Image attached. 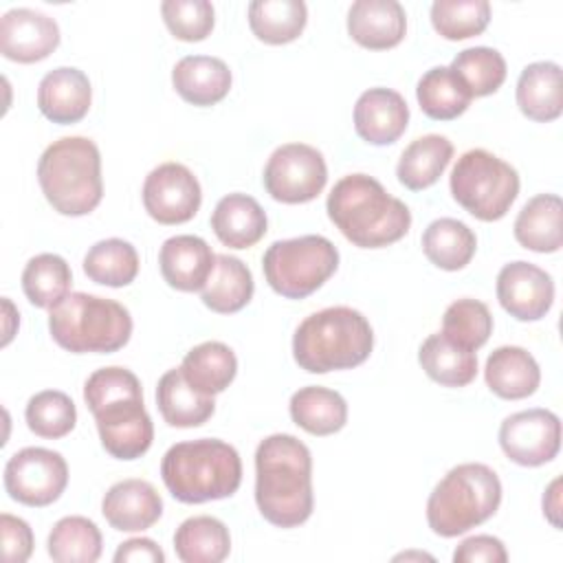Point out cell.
Instances as JSON below:
<instances>
[{
	"instance_id": "1",
	"label": "cell",
	"mask_w": 563,
	"mask_h": 563,
	"mask_svg": "<svg viewBox=\"0 0 563 563\" xmlns=\"http://www.w3.org/2000/svg\"><path fill=\"white\" fill-rule=\"evenodd\" d=\"M255 504L277 528L301 526L312 515V455L295 435L273 433L257 444Z\"/></svg>"
},
{
	"instance_id": "2",
	"label": "cell",
	"mask_w": 563,
	"mask_h": 563,
	"mask_svg": "<svg viewBox=\"0 0 563 563\" xmlns=\"http://www.w3.org/2000/svg\"><path fill=\"white\" fill-rule=\"evenodd\" d=\"M84 400L95 416L101 446L112 457L136 460L152 446L154 424L134 372L117 365L92 372L84 385Z\"/></svg>"
},
{
	"instance_id": "3",
	"label": "cell",
	"mask_w": 563,
	"mask_h": 563,
	"mask_svg": "<svg viewBox=\"0 0 563 563\" xmlns=\"http://www.w3.org/2000/svg\"><path fill=\"white\" fill-rule=\"evenodd\" d=\"M334 227L361 249H383L407 235L409 207L367 174L343 176L325 202Z\"/></svg>"
},
{
	"instance_id": "4",
	"label": "cell",
	"mask_w": 563,
	"mask_h": 563,
	"mask_svg": "<svg viewBox=\"0 0 563 563\" xmlns=\"http://www.w3.org/2000/svg\"><path fill=\"white\" fill-rule=\"evenodd\" d=\"M374 347L369 321L350 306H332L308 314L292 336V356L310 374L352 369Z\"/></svg>"
},
{
	"instance_id": "5",
	"label": "cell",
	"mask_w": 563,
	"mask_h": 563,
	"mask_svg": "<svg viewBox=\"0 0 563 563\" xmlns=\"http://www.w3.org/2000/svg\"><path fill=\"white\" fill-rule=\"evenodd\" d=\"M161 477L174 499L205 504L231 497L240 488L242 460L231 444L218 438H198L167 449Z\"/></svg>"
},
{
	"instance_id": "6",
	"label": "cell",
	"mask_w": 563,
	"mask_h": 563,
	"mask_svg": "<svg viewBox=\"0 0 563 563\" xmlns=\"http://www.w3.org/2000/svg\"><path fill=\"white\" fill-rule=\"evenodd\" d=\"M37 180L48 205L62 216H86L103 198L101 154L86 136L53 141L37 161Z\"/></svg>"
},
{
	"instance_id": "7",
	"label": "cell",
	"mask_w": 563,
	"mask_h": 563,
	"mask_svg": "<svg viewBox=\"0 0 563 563\" xmlns=\"http://www.w3.org/2000/svg\"><path fill=\"white\" fill-rule=\"evenodd\" d=\"M499 504L501 482L490 466L457 464L431 490L427 523L440 537H457L490 519Z\"/></svg>"
},
{
	"instance_id": "8",
	"label": "cell",
	"mask_w": 563,
	"mask_h": 563,
	"mask_svg": "<svg viewBox=\"0 0 563 563\" xmlns=\"http://www.w3.org/2000/svg\"><path fill=\"white\" fill-rule=\"evenodd\" d=\"M48 330L53 341L73 354H110L132 336V317L114 299L68 292L51 308Z\"/></svg>"
},
{
	"instance_id": "9",
	"label": "cell",
	"mask_w": 563,
	"mask_h": 563,
	"mask_svg": "<svg viewBox=\"0 0 563 563\" xmlns=\"http://www.w3.org/2000/svg\"><path fill=\"white\" fill-rule=\"evenodd\" d=\"M451 196L473 218L493 222L508 213L519 194V174L512 165L475 147L464 152L451 172Z\"/></svg>"
},
{
	"instance_id": "10",
	"label": "cell",
	"mask_w": 563,
	"mask_h": 563,
	"mask_svg": "<svg viewBox=\"0 0 563 563\" xmlns=\"http://www.w3.org/2000/svg\"><path fill=\"white\" fill-rule=\"evenodd\" d=\"M339 251L323 235H301L273 242L262 268L268 286L286 299H303L319 290L336 271Z\"/></svg>"
},
{
	"instance_id": "11",
	"label": "cell",
	"mask_w": 563,
	"mask_h": 563,
	"mask_svg": "<svg viewBox=\"0 0 563 563\" xmlns=\"http://www.w3.org/2000/svg\"><path fill=\"white\" fill-rule=\"evenodd\" d=\"M262 180L273 200L301 205L314 200L323 191L328 183V167L317 147L306 143H286L271 154Z\"/></svg>"
},
{
	"instance_id": "12",
	"label": "cell",
	"mask_w": 563,
	"mask_h": 563,
	"mask_svg": "<svg viewBox=\"0 0 563 563\" xmlns=\"http://www.w3.org/2000/svg\"><path fill=\"white\" fill-rule=\"evenodd\" d=\"M68 484V464L62 453L26 446L4 466V488L13 501L42 508L57 501Z\"/></svg>"
},
{
	"instance_id": "13",
	"label": "cell",
	"mask_w": 563,
	"mask_h": 563,
	"mask_svg": "<svg viewBox=\"0 0 563 563\" xmlns=\"http://www.w3.org/2000/svg\"><path fill=\"white\" fill-rule=\"evenodd\" d=\"M200 202V183L183 163H163L143 183V207L158 224H183L191 220Z\"/></svg>"
},
{
	"instance_id": "14",
	"label": "cell",
	"mask_w": 563,
	"mask_h": 563,
	"mask_svg": "<svg viewBox=\"0 0 563 563\" xmlns=\"http://www.w3.org/2000/svg\"><path fill=\"white\" fill-rule=\"evenodd\" d=\"M499 446L519 466H541L561 449V420L550 409L510 413L499 427Z\"/></svg>"
},
{
	"instance_id": "15",
	"label": "cell",
	"mask_w": 563,
	"mask_h": 563,
	"mask_svg": "<svg viewBox=\"0 0 563 563\" xmlns=\"http://www.w3.org/2000/svg\"><path fill=\"white\" fill-rule=\"evenodd\" d=\"M497 299L517 321H539L554 303V282L543 268L517 260L499 271Z\"/></svg>"
},
{
	"instance_id": "16",
	"label": "cell",
	"mask_w": 563,
	"mask_h": 563,
	"mask_svg": "<svg viewBox=\"0 0 563 563\" xmlns=\"http://www.w3.org/2000/svg\"><path fill=\"white\" fill-rule=\"evenodd\" d=\"M59 46V26L42 11L18 7L0 20V51L18 64L46 59Z\"/></svg>"
},
{
	"instance_id": "17",
	"label": "cell",
	"mask_w": 563,
	"mask_h": 563,
	"mask_svg": "<svg viewBox=\"0 0 563 563\" xmlns=\"http://www.w3.org/2000/svg\"><path fill=\"white\" fill-rule=\"evenodd\" d=\"M92 101L90 79L84 70L59 66L48 70L37 86L40 112L59 125L77 123L88 114Z\"/></svg>"
},
{
	"instance_id": "18",
	"label": "cell",
	"mask_w": 563,
	"mask_h": 563,
	"mask_svg": "<svg viewBox=\"0 0 563 563\" xmlns=\"http://www.w3.org/2000/svg\"><path fill=\"white\" fill-rule=\"evenodd\" d=\"M409 123V106L391 88H369L354 106V130L372 145H391Z\"/></svg>"
},
{
	"instance_id": "19",
	"label": "cell",
	"mask_w": 563,
	"mask_h": 563,
	"mask_svg": "<svg viewBox=\"0 0 563 563\" xmlns=\"http://www.w3.org/2000/svg\"><path fill=\"white\" fill-rule=\"evenodd\" d=\"M106 521L121 532H143L163 515L158 490L145 479H123L108 488L101 501Z\"/></svg>"
},
{
	"instance_id": "20",
	"label": "cell",
	"mask_w": 563,
	"mask_h": 563,
	"mask_svg": "<svg viewBox=\"0 0 563 563\" xmlns=\"http://www.w3.org/2000/svg\"><path fill=\"white\" fill-rule=\"evenodd\" d=\"M216 264V253L198 235L167 238L158 251L163 279L183 292L202 290Z\"/></svg>"
},
{
	"instance_id": "21",
	"label": "cell",
	"mask_w": 563,
	"mask_h": 563,
	"mask_svg": "<svg viewBox=\"0 0 563 563\" xmlns=\"http://www.w3.org/2000/svg\"><path fill=\"white\" fill-rule=\"evenodd\" d=\"M407 15L396 0H356L347 11V33L369 51L394 48L402 42Z\"/></svg>"
},
{
	"instance_id": "22",
	"label": "cell",
	"mask_w": 563,
	"mask_h": 563,
	"mask_svg": "<svg viewBox=\"0 0 563 563\" xmlns=\"http://www.w3.org/2000/svg\"><path fill=\"white\" fill-rule=\"evenodd\" d=\"M484 378L495 396L504 400H521L537 391L541 369L528 350L519 345H501L488 354Z\"/></svg>"
},
{
	"instance_id": "23",
	"label": "cell",
	"mask_w": 563,
	"mask_h": 563,
	"mask_svg": "<svg viewBox=\"0 0 563 563\" xmlns=\"http://www.w3.org/2000/svg\"><path fill=\"white\" fill-rule=\"evenodd\" d=\"M176 92L194 106H213L231 90V70L220 57L187 55L172 70Z\"/></svg>"
},
{
	"instance_id": "24",
	"label": "cell",
	"mask_w": 563,
	"mask_h": 563,
	"mask_svg": "<svg viewBox=\"0 0 563 563\" xmlns=\"http://www.w3.org/2000/svg\"><path fill=\"white\" fill-rule=\"evenodd\" d=\"M266 213L253 196L229 194L218 200L211 213L216 238L229 249H249L266 235Z\"/></svg>"
},
{
	"instance_id": "25",
	"label": "cell",
	"mask_w": 563,
	"mask_h": 563,
	"mask_svg": "<svg viewBox=\"0 0 563 563\" xmlns=\"http://www.w3.org/2000/svg\"><path fill=\"white\" fill-rule=\"evenodd\" d=\"M156 407L169 427L180 429L200 427L216 411L213 396L200 394L196 387H191L180 367L167 369L161 376L156 385Z\"/></svg>"
},
{
	"instance_id": "26",
	"label": "cell",
	"mask_w": 563,
	"mask_h": 563,
	"mask_svg": "<svg viewBox=\"0 0 563 563\" xmlns=\"http://www.w3.org/2000/svg\"><path fill=\"white\" fill-rule=\"evenodd\" d=\"M517 106L528 119L539 123L559 119L563 112L561 66L556 62L528 64L517 81Z\"/></svg>"
},
{
	"instance_id": "27",
	"label": "cell",
	"mask_w": 563,
	"mask_h": 563,
	"mask_svg": "<svg viewBox=\"0 0 563 563\" xmlns=\"http://www.w3.org/2000/svg\"><path fill=\"white\" fill-rule=\"evenodd\" d=\"M561 216L563 205L556 194L530 198L515 220V240L534 253H556L563 244Z\"/></svg>"
},
{
	"instance_id": "28",
	"label": "cell",
	"mask_w": 563,
	"mask_h": 563,
	"mask_svg": "<svg viewBox=\"0 0 563 563\" xmlns=\"http://www.w3.org/2000/svg\"><path fill=\"white\" fill-rule=\"evenodd\" d=\"M418 361L424 374L444 387H464L477 376L475 350L453 343L442 332L429 334L422 341L418 350Z\"/></svg>"
},
{
	"instance_id": "29",
	"label": "cell",
	"mask_w": 563,
	"mask_h": 563,
	"mask_svg": "<svg viewBox=\"0 0 563 563\" xmlns=\"http://www.w3.org/2000/svg\"><path fill=\"white\" fill-rule=\"evenodd\" d=\"M255 284L249 266L233 255H216L213 271L200 290L202 303L220 314L242 310L253 297Z\"/></svg>"
},
{
	"instance_id": "30",
	"label": "cell",
	"mask_w": 563,
	"mask_h": 563,
	"mask_svg": "<svg viewBox=\"0 0 563 563\" xmlns=\"http://www.w3.org/2000/svg\"><path fill=\"white\" fill-rule=\"evenodd\" d=\"M290 418L312 435H332L347 422V402L334 389L308 385L292 394Z\"/></svg>"
},
{
	"instance_id": "31",
	"label": "cell",
	"mask_w": 563,
	"mask_h": 563,
	"mask_svg": "<svg viewBox=\"0 0 563 563\" xmlns=\"http://www.w3.org/2000/svg\"><path fill=\"white\" fill-rule=\"evenodd\" d=\"M180 372L200 394L216 396L233 383L238 374V358L227 343L205 341L185 354Z\"/></svg>"
},
{
	"instance_id": "32",
	"label": "cell",
	"mask_w": 563,
	"mask_h": 563,
	"mask_svg": "<svg viewBox=\"0 0 563 563\" xmlns=\"http://www.w3.org/2000/svg\"><path fill=\"white\" fill-rule=\"evenodd\" d=\"M453 156V143L442 134H424L411 141L396 165L398 180L411 189L420 191L431 187L446 169Z\"/></svg>"
},
{
	"instance_id": "33",
	"label": "cell",
	"mask_w": 563,
	"mask_h": 563,
	"mask_svg": "<svg viewBox=\"0 0 563 563\" xmlns=\"http://www.w3.org/2000/svg\"><path fill=\"white\" fill-rule=\"evenodd\" d=\"M174 550L183 563H220L231 552L229 528L209 515L189 517L174 532Z\"/></svg>"
},
{
	"instance_id": "34",
	"label": "cell",
	"mask_w": 563,
	"mask_h": 563,
	"mask_svg": "<svg viewBox=\"0 0 563 563\" xmlns=\"http://www.w3.org/2000/svg\"><path fill=\"white\" fill-rule=\"evenodd\" d=\"M477 249L475 233L455 218H438L422 233V251L442 271L464 268Z\"/></svg>"
},
{
	"instance_id": "35",
	"label": "cell",
	"mask_w": 563,
	"mask_h": 563,
	"mask_svg": "<svg viewBox=\"0 0 563 563\" xmlns=\"http://www.w3.org/2000/svg\"><path fill=\"white\" fill-rule=\"evenodd\" d=\"M418 103L429 119L451 121L471 106L473 95L449 66L429 68L416 88Z\"/></svg>"
},
{
	"instance_id": "36",
	"label": "cell",
	"mask_w": 563,
	"mask_h": 563,
	"mask_svg": "<svg viewBox=\"0 0 563 563\" xmlns=\"http://www.w3.org/2000/svg\"><path fill=\"white\" fill-rule=\"evenodd\" d=\"M308 22L303 0H255L249 4V26L266 44L297 40Z\"/></svg>"
},
{
	"instance_id": "37",
	"label": "cell",
	"mask_w": 563,
	"mask_h": 563,
	"mask_svg": "<svg viewBox=\"0 0 563 563\" xmlns=\"http://www.w3.org/2000/svg\"><path fill=\"white\" fill-rule=\"evenodd\" d=\"M84 273L95 284L123 288L139 275V253L121 238L99 240L84 257Z\"/></svg>"
},
{
	"instance_id": "38",
	"label": "cell",
	"mask_w": 563,
	"mask_h": 563,
	"mask_svg": "<svg viewBox=\"0 0 563 563\" xmlns=\"http://www.w3.org/2000/svg\"><path fill=\"white\" fill-rule=\"evenodd\" d=\"M73 284L68 262L57 253H40L31 257L22 271V290L37 308L57 306Z\"/></svg>"
},
{
	"instance_id": "39",
	"label": "cell",
	"mask_w": 563,
	"mask_h": 563,
	"mask_svg": "<svg viewBox=\"0 0 563 563\" xmlns=\"http://www.w3.org/2000/svg\"><path fill=\"white\" fill-rule=\"evenodd\" d=\"M48 556L57 563H95L101 556V532L81 515L59 519L48 534Z\"/></svg>"
},
{
	"instance_id": "40",
	"label": "cell",
	"mask_w": 563,
	"mask_h": 563,
	"mask_svg": "<svg viewBox=\"0 0 563 563\" xmlns=\"http://www.w3.org/2000/svg\"><path fill=\"white\" fill-rule=\"evenodd\" d=\"M473 97H486L499 90L506 79V59L497 48L473 46L457 53L449 66Z\"/></svg>"
},
{
	"instance_id": "41",
	"label": "cell",
	"mask_w": 563,
	"mask_h": 563,
	"mask_svg": "<svg viewBox=\"0 0 563 563\" xmlns=\"http://www.w3.org/2000/svg\"><path fill=\"white\" fill-rule=\"evenodd\" d=\"M24 418L35 435L57 440L75 429L77 407L68 394L57 389H44L29 398Z\"/></svg>"
},
{
	"instance_id": "42",
	"label": "cell",
	"mask_w": 563,
	"mask_h": 563,
	"mask_svg": "<svg viewBox=\"0 0 563 563\" xmlns=\"http://www.w3.org/2000/svg\"><path fill=\"white\" fill-rule=\"evenodd\" d=\"M488 22V0H435L431 4V24L444 40H466L479 35Z\"/></svg>"
},
{
	"instance_id": "43",
	"label": "cell",
	"mask_w": 563,
	"mask_h": 563,
	"mask_svg": "<svg viewBox=\"0 0 563 563\" xmlns=\"http://www.w3.org/2000/svg\"><path fill=\"white\" fill-rule=\"evenodd\" d=\"M493 332V314L484 301L464 297L444 310L442 334L453 343L477 350L482 347Z\"/></svg>"
},
{
	"instance_id": "44",
	"label": "cell",
	"mask_w": 563,
	"mask_h": 563,
	"mask_svg": "<svg viewBox=\"0 0 563 563\" xmlns=\"http://www.w3.org/2000/svg\"><path fill=\"white\" fill-rule=\"evenodd\" d=\"M161 13L169 33L183 42L205 40L216 22V11L209 0H165Z\"/></svg>"
},
{
	"instance_id": "45",
	"label": "cell",
	"mask_w": 563,
	"mask_h": 563,
	"mask_svg": "<svg viewBox=\"0 0 563 563\" xmlns=\"http://www.w3.org/2000/svg\"><path fill=\"white\" fill-rule=\"evenodd\" d=\"M0 537H2V559L7 563H24L33 552V530L31 526L9 512L0 515Z\"/></svg>"
},
{
	"instance_id": "46",
	"label": "cell",
	"mask_w": 563,
	"mask_h": 563,
	"mask_svg": "<svg viewBox=\"0 0 563 563\" xmlns=\"http://www.w3.org/2000/svg\"><path fill=\"white\" fill-rule=\"evenodd\" d=\"M453 561L455 563H506L508 552L497 537L475 534V537L464 539L455 548Z\"/></svg>"
},
{
	"instance_id": "47",
	"label": "cell",
	"mask_w": 563,
	"mask_h": 563,
	"mask_svg": "<svg viewBox=\"0 0 563 563\" xmlns=\"http://www.w3.org/2000/svg\"><path fill=\"white\" fill-rule=\"evenodd\" d=\"M114 561L117 563H123V561L163 563L165 561V552L156 545V541H152L147 537H134V539H128V541L119 543V548L114 552Z\"/></svg>"
},
{
	"instance_id": "48",
	"label": "cell",
	"mask_w": 563,
	"mask_h": 563,
	"mask_svg": "<svg viewBox=\"0 0 563 563\" xmlns=\"http://www.w3.org/2000/svg\"><path fill=\"white\" fill-rule=\"evenodd\" d=\"M561 477L552 479L548 490L543 493V515L548 517V521L554 526V528H561V521H559V512H561Z\"/></svg>"
}]
</instances>
